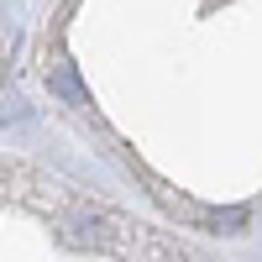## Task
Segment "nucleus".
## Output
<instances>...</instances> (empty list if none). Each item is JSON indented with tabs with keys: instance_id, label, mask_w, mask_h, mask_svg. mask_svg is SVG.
Here are the masks:
<instances>
[{
	"instance_id": "1",
	"label": "nucleus",
	"mask_w": 262,
	"mask_h": 262,
	"mask_svg": "<svg viewBox=\"0 0 262 262\" xmlns=\"http://www.w3.org/2000/svg\"><path fill=\"white\" fill-rule=\"evenodd\" d=\"M90 236H95L105 252L126 257V262H173V247L163 242L158 231H142V226L121 221V215H95V221H90Z\"/></svg>"
},
{
	"instance_id": "2",
	"label": "nucleus",
	"mask_w": 262,
	"mask_h": 262,
	"mask_svg": "<svg viewBox=\"0 0 262 262\" xmlns=\"http://www.w3.org/2000/svg\"><path fill=\"white\" fill-rule=\"evenodd\" d=\"M247 221H252V215H247L242 205H236V210H215V215H210V231H226V236H231V231H242Z\"/></svg>"
}]
</instances>
